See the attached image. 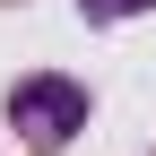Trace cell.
I'll list each match as a JSON object with an SVG mask.
<instances>
[{
	"label": "cell",
	"mask_w": 156,
	"mask_h": 156,
	"mask_svg": "<svg viewBox=\"0 0 156 156\" xmlns=\"http://www.w3.org/2000/svg\"><path fill=\"white\" fill-rule=\"evenodd\" d=\"M9 130L35 156L69 147L78 130H87V87H78V78H52V69L44 78H17V87H9Z\"/></svg>",
	"instance_id": "1"
},
{
	"label": "cell",
	"mask_w": 156,
	"mask_h": 156,
	"mask_svg": "<svg viewBox=\"0 0 156 156\" xmlns=\"http://www.w3.org/2000/svg\"><path fill=\"white\" fill-rule=\"evenodd\" d=\"M139 9H156V0H78L87 26H122V17H139Z\"/></svg>",
	"instance_id": "2"
}]
</instances>
